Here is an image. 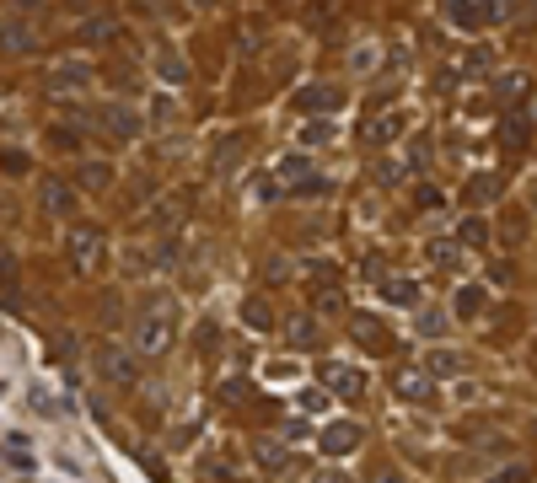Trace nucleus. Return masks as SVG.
Masks as SVG:
<instances>
[{
  "label": "nucleus",
  "instance_id": "nucleus-17",
  "mask_svg": "<svg viewBox=\"0 0 537 483\" xmlns=\"http://www.w3.org/2000/svg\"><path fill=\"white\" fill-rule=\"evenodd\" d=\"M280 182H285V188H306V182H312V162H306V156H285V162H280Z\"/></svg>",
  "mask_w": 537,
  "mask_h": 483
},
{
  "label": "nucleus",
  "instance_id": "nucleus-15",
  "mask_svg": "<svg viewBox=\"0 0 537 483\" xmlns=\"http://www.w3.org/2000/svg\"><path fill=\"white\" fill-rule=\"evenodd\" d=\"M382 296H387V301H398V306H414L419 301V285H414V280H403V274H387V280H382Z\"/></svg>",
  "mask_w": 537,
  "mask_h": 483
},
{
  "label": "nucleus",
  "instance_id": "nucleus-25",
  "mask_svg": "<svg viewBox=\"0 0 537 483\" xmlns=\"http://www.w3.org/2000/svg\"><path fill=\"white\" fill-rule=\"evenodd\" d=\"M494 193H500V182H494V178H483V172H478V178L468 182V204H489Z\"/></svg>",
  "mask_w": 537,
  "mask_h": 483
},
{
  "label": "nucleus",
  "instance_id": "nucleus-32",
  "mask_svg": "<svg viewBox=\"0 0 537 483\" xmlns=\"http://www.w3.org/2000/svg\"><path fill=\"white\" fill-rule=\"evenodd\" d=\"M430 258H435V263H452V269H457V242H435V247H430Z\"/></svg>",
  "mask_w": 537,
  "mask_h": 483
},
{
  "label": "nucleus",
  "instance_id": "nucleus-39",
  "mask_svg": "<svg viewBox=\"0 0 537 483\" xmlns=\"http://www.w3.org/2000/svg\"><path fill=\"white\" fill-rule=\"evenodd\" d=\"M527 119H532V123H537V97H532V103H527Z\"/></svg>",
  "mask_w": 537,
  "mask_h": 483
},
{
  "label": "nucleus",
  "instance_id": "nucleus-20",
  "mask_svg": "<svg viewBox=\"0 0 537 483\" xmlns=\"http://www.w3.org/2000/svg\"><path fill=\"white\" fill-rule=\"evenodd\" d=\"M478 311H483V291H478V285H462V291H457V317L473 322Z\"/></svg>",
  "mask_w": 537,
  "mask_h": 483
},
{
  "label": "nucleus",
  "instance_id": "nucleus-12",
  "mask_svg": "<svg viewBox=\"0 0 537 483\" xmlns=\"http://www.w3.org/2000/svg\"><path fill=\"white\" fill-rule=\"evenodd\" d=\"M70 210H75V188H70V182H44V215L60 221Z\"/></svg>",
  "mask_w": 537,
  "mask_h": 483
},
{
  "label": "nucleus",
  "instance_id": "nucleus-14",
  "mask_svg": "<svg viewBox=\"0 0 537 483\" xmlns=\"http://www.w3.org/2000/svg\"><path fill=\"white\" fill-rule=\"evenodd\" d=\"M103 129H114V134H119V140H134V134H140V119H134V113H129V108H103Z\"/></svg>",
  "mask_w": 537,
  "mask_h": 483
},
{
  "label": "nucleus",
  "instance_id": "nucleus-35",
  "mask_svg": "<svg viewBox=\"0 0 537 483\" xmlns=\"http://www.w3.org/2000/svg\"><path fill=\"white\" fill-rule=\"evenodd\" d=\"M527 478H532L527 468H505V473H494V478H489V483H527Z\"/></svg>",
  "mask_w": 537,
  "mask_h": 483
},
{
  "label": "nucleus",
  "instance_id": "nucleus-36",
  "mask_svg": "<svg viewBox=\"0 0 537 483\" xmlns=\"http://www.w3.org/2000/svg\"><path fill=\"white\" fill-rule=\"evenodd\" d=\"M483 11H489V22H500V16L511 11V0H483Z\"/></svg>",
  "mask_w": 537,
  "mask_h": 483
},
{
  "label": "nucleus",
  "instance_id": "nucleus-5",
  "mask_svg": "<svg viewBox=\"0 0 537 483\" xmlns=\"http://www.w3.org/2000/svg\"><path fill=\"white\" fill-rule=\"evenodd\" d=\"M403 134V113H376V119L360 129V145H371V151H382V145H393Z\"/></svg>",
  "mask_w": 537,
  "mask_h": 483
},
{
  "label": "nucleus",
  "instance_id": "nucleus-24",
  "mask_svg": "<svg viewBox=\"0 0 537 483\" xmlns=\"http://www.w3.org/2000/svg\"><path fill=\"white\" fill-rule=\"evenodd\" d=\"M108 182H114V167H103V162L81 167V188H108Z\"/></svg>",
  "mask_w": 537,
  "mask_h": 483
},
{
  "label": "nucleus",
  "instance_id": "nucleus-16",
  "mask_svg": "<svg viewBox=\"0 0 537 483\" xmlns=\"http://www.w3.org/2000/svg\"><path fill=\"white\" fill-rule=\"evenodd\" d=\"M500 145H505V151H527V119H522V113L500 119Z\"/></svg>",
  "mask_w": 537,
  "mask_h": 483
},
{
  "label": "nucleus",
  "instance_id": "nucleus-43",
  "mask_svg": "<svg viewBox=\"0 0 537 483\" xmlns=\"http://www.w3.org/2000/svg\"><path fill=\"white\" fill-rule=\"evenodd\" d=\"M22 5H27V0H22Z\"/></svg>",
  "mask_w": 537,
  "mask_h": 483
},
{
  "label": "nucleus",
  "instance_id": "nucleus-33",
  "mask_svg": "<svg viewBox=\"0 0 537 483\" xmlns=\"http://www.w3.org/2000/svg\"><path fill=\"white\" fill-rule=\"evenodd\" d=\"M483 70H489V54H483V49H473V54L462 60V75H483Z\"/></svg>",
  "mask_w": 537,
  "mask_h": 483
},
{
  "label": "nucleus",
  "instance_id": "nucleus-30",
  "mask_svg": "<svg viewBox=\"0 0 537 483\" xmlns=\"http://www.w3.org/2000/svg\"><path fill=\"white\" fill-rule=\"evenodd\" d=\"M457 355H446V350H435V355H430V360H424V370H430V376H452V370H457Z\"/></svg>",
  "mask_w": 537,
  "mask_h": 483
},
{
  "label": "nucleus",
  "instance_id": "nucleus-21",
  "mask_svg": "<svg viewBox=\"0 0 537 483\" xmlns=\"http://www.w3.org/2000/svg\"><path fill=\"white\" fill-rule=\"evenodd\" d=\"M5 49H11V54H16V49H33V33H27L22 16H5Z\"/></svg>",
  "mask_w": 537,
  "mask_h": 483
},
{
  "label": "nucleus",
  "instance_id": "nucleus-11",
  "mask_svg": "<svg viewBox=\"0 0 537 483\" xmlns=\"http://www.w3.org/2000/svg\"><path fill=\"white\" fill-rule=\"evenodd\" d=\"M522 97H527V75H522V70H505V75L494 81V103H500V108H516Z\"/></svg>",
  "mask_w": 537,
  "mask_h": 483
},
{
  "label": "nucleus",
  "instance_id": "nucleus-3",
  "mask_svg": "<svg viewBox=\"0 0 537 483\" xmlns=\"http://www.w3.org/2000/svg\"><path fill=\"white\" fill-rule=\"evenodd\" d=\"M360 440H365V429L355 419H333V424H323V435H317L323 457H350V451H360Z\"/></svg>",
  "mask_w": 537,
  "mask_h": 483
},
{
  "label": "nucleus",
  "instance_id": "nucleus-41",
  "mask_svg": "<svg viewBox=\"0 0 537 483\" xmlns=\"http://www.w3.org/2000/svg\"><path fill=\"white\" fill-rule=\"evenodd\" d=\"M532 210H537V188H532Z\"/></svg>",
  "mask_w": 537,
  "mask_h": 483
},
{
  "label": "nucleus",
  "instance_id": "nucleus-38",
  "mask_svg": "<svg viewBox=\"0 0 537 483\" xmlns=\"http://www.w3.org/2000/svg\"><path fill=\"white\" fill-rule=\"evenodd\" d=\"M371 483H403V473H398V468H382V473H376Z\"/></svg>",
  "mask_w": 537,
  "mask_h": 483
},
{
  "label": "nucleus",
  "instance_id": "nucleus-34",
  "mask_svg": "<svg viewBox=\"0 0 537 483\" xmlns=\"http://www.w3.org/2000/svg\"><path fill=\"white\" fill-rule=\"evenodd\" d=\"M317 306H323V311H344V296L328 285V291H317Z\"/></svg>",
  "mask_w": 537,
  "mask_h": 483
},
{
  "label": "nucleus",
  "instance_id": "nucleus-37",
  "mask_svg": "<svg viewBox=\"0 0 537 483\" xmlns=\"http://www.w3.org/2000/svg\"><path fill=\"white\" fill-rule=\"evenodd\" d=\"M55 145H65V151H75L81 140H75V129H55Z\"/></svg>",
  "mask_w": 537,
  "mask_h": 483
},
{
  "label": "nucleus",
  "instance_id": "nucleus-27",
  "mask_svg": "<svg viewBox=\"0 0 537 483\" xmlns=\"http://www.w3.org/2000/svg\"><path fill=\"white\" fill-rule=\"evenodd\" d=\"M183 210H188V193H178V199H167L162 210H156V226H178Z\"/></svg>",
  "mask_w": 537,
  "mask_h": 483
},
{
  "label": "nucleus",
  "instance_id": "nucleus-22",
  "mask_svg": "<svg viewBox=\"0 0 537 483\" xmlns=\"http://www.w3.org/2000/svg\"><path fill=\"white\" fill-rule=\"evenodd\" d=\"M457 237H462V247H483V242H489V221H483V215H468Z\"/></svg>",
  "mask_w": 537,
  "mask_h": 483
},
{
  "label": "nucleus",
  "instance_id": "nucleus-28",
  "mask_svg": "<svg viewBox=\"0 0 537 483\" xmlns=\"http://www.w3.org/2000/svg\"><path fill=\"white\" fill-rule=\"evenodd\" d=\"M291 344H301V350H312V344H317V328H312V317H296V322H291Z\"/></svg>",
  "mask_w": 537,
  "mask_h": 483
},
{
  "label": "nucleus",
  "instance_id": "nucleus-1",
  "mask_svg": "<svg viewBox=\"0 0 537 483\" xmlns=\"http://www.w3.org/2000/svg\"><path fill=\"white\" fill-rule=\"evenodd\" d=\"M65 252H70V263L86 274V269H97V258H103V232L97 226H70L65 232Z\"/></svg>",
  "mask_w": 537,
  "mask_h": 483
},
{
  "label": "nucleus",
  "instance_id": "nucleus-4",
  "mask_svg": "<svg viewBox=\"0 0 537 483\" xmlns=\"http://www.w3.org/2000/svg\"><path fill=\"white\" fill-rule=\"evenodd\" d=\"M134 350H140V355L173 350V322H167V317H140V322H134Z\"/></svg>",
  "mask_w": 537,
  "mask_h": 483
},
{
  "label": "nucleus",
  "instance_id": "nucleus-19",
  "mask_svg": "<svg viewBox=\"0 0 537 483\" xmlns=\"http://www.w3.org/2000/svg\"><path fill=\"white\" fill-rule=\"evenodd\" d=\"M156 70H162V81H173V86L188 81V70H183V60L173 54V49H156Z\"/></svg>",
  "mask_w": 537,
  "mask_h": 483
},
{
  "label": "nucleus",
  "instance_id": "nucleus-9",
  "mask_svg": "<svg viewBox=\"0 0 537 483\" xmlns=\"http://www.w3.org/2000/svg\"><path fill=\"white\" fill-rule=\"evenodd\" d=\"M350 333H355V344H365L371 355H387V350H393V339H387V328H382L376 317H355Z\"/></svg>",
  "mask_w": 537,
  "mask_h": 483
},
{
  "label": "nucleus",
  "instance_id": "nucleus-18",
  "mask_svg": "<svg viewBox=\"0 0 537 483\" xmlns=\"http://www.w3.org/2000/svg\"><path fill=\"white\" fill-rule=\"evenodd\" d=\"M242 317H247V328H258V333H269V328H274V311H269L264 296H253V301L242 306Z\"/></svg>",
  "mask_w": 537,
  "mask_h": 483
},
{
  "label": "nucleus",
  "instance_id": "nucleus-40",
  "mask_svg": "<svg viewBox=\"0 0 537 483\" xmlns=\"http://www.w3.org/2000/svg\"><path fill=\"white\" fill-rule=\"evenodd\" d=\"M317 483H344V478H339V473H328V478H317Z\"/></svg>",
  "mask_w": 537,
  "mask_h": 483
},
{
  "label": "nucleus",
  "instance_id": "nucleus-31",
  "mask_svg": "<svg viewBox=\"0 0 537 483\" xmlns=\"http://www.w3.org/2000/svg\"><path fill=\"white\" fill-rule=\"evenodd\" d=\"M441 328H446L441 311H424V317H419V333H424V339H441Z\"/></svg>",
  "mask_w": 537,
  "mask_h": 483
},
{
  "label": "nucleus",
  "instance_id": "nucleus-10",
  "mask_svg": "<svg viewBox=\"0 0 537 483\" xmlns=\"http://www.w3.org/2000/svg\"><path fill=\"white\" fill-rule=\"evenodd\" d=\"M296 108L301 113H328V108H339V86H301L296 92Z\"/></svg>",
  "mask_w": 537,
  "mask_h": 483
},
{
  "label": "nucleus",
  "instance_id": "nucleus-7",
  "mask_svg": "<svg viewBox=\"0 0 537 483\" xmlns=\"http://www.w3.org/2000/svg\"><path fill=\"white\" fill-rule=\"evenodd\" d=\"M441 11H446V22H452L457 33H478V27H483V16H489L478 0H446Z\"/></svg>",
  "mask_w": 537,
  "mask_h": 483
},
{
  "label": "nucleus",
  "instance_id": "nucleus-29",
  "mask_svg": "<svg viewBox=\"0 0 537 483\" xmlns=\"http://www.w3.org/2000/svg\"><path fill=\"white\" fill-rule=\"evenodd\" d=\"M258 462H264V473H285V462H291V457H285L280 446H258Z\"/></svg>",
  "mask_w": 537,
  "mask_h": 483
},
{
  "label": "nucleus",
  "instance_id": "nucleus-42",
  "mask_svg": "<svg viewBox=\"0 0 537 483\" xmlns=\"http://www.w3.org/2000/svg\"><path fill=\"white\" fill-rule=\"evenodd\" d=\"M199 5H215V0H199Z\"/></svg>",
  "mask_w": 537,
  "mask_h": 483
},
{
  "label": "nucleus",
  "instance_id": "nucleus-6",
  "mask_svg": "<svg viewBox=\"0 0 537 483\" xmlns=\"http://www.w3.org/2000/svg\"><path fill=\"white\" fill-rule=\"evenodd\" d=\"M398 398H409V403H430L435 398V376L430 370H398Z\"/></svg>",
  "mask_w": 537,
  "mask_h": 483
},
{
  "label": "nucleus",
  "instance_id": "nucleus-26",
  "mask_svg": "<svg viewBox=\"0 0 537 483\" xmlns=\"http://www.w3.org/2000/svg\"><path fill=\"white\" fill-rule=\"evenodd\" d=\"M328 140H333V123L328 119H312L301 129V145H328Z\"/></svg>",
  "mask_w": 537,
  "mask_h": 483
},
{
  "label": "nucleus",
  "instance_id": "nucleus-13",
  "mask_svg": "<svg viewBox=\"0 0 537 483\" xmlns=\"http://www.w3.org/2000/svg\"><path fill=\"white\" fill-rule=\"evenodd\" d=\"M49 86H55V92H65V86H70V92H86V86H92V70H86V64H60V70H49Z\"/></svg>",
  "mask_w": 537,
  "mask_h": 483
},
{
  "label": "nucleus",
  "instance_id": "nucleus-2",
  "mask_svg": "<svg viewBox=\"0 0 537 483\" xmlns=\"http://www.w3.org/2000/svg\"><path fill=\"white\" fill-rule=\"evenodd\" d=\"M317 381H323L333 398H360V392H365V376H360L355 365H344V360H323L317 365Z\"/></svg>",
  "mask_w": 537,
  "mask_h": 483
},
{
  "label": "nucleus",
  "instance_id": "nucleus-8",
  "mask_svg": "<svg viewBox=\"0 0 537 483\" xmlns=\"http://www.w3.org/2000/svg\"><path fill=\"white\" fill-rule=\"evenodd\" d=\"M97 370H103L114 387H134V376H140V370H134V360H129L124 350H103V355H97Z\"/></svg>",
  "mask_w": 537,
  "mask_h": 483
},
{
  "label": "nucleus",
  "instance_id": "nucleus-23",
  "mask_svg": "<svg viewBox=\"0 0 537 483\" xmlns=\"http://www.w3.org/2000/svg\"><path fill=\"white\" fill-rule=\"evenodd\" d=\"M5 451H11V468H33V446H27V435H5Z\"/></svg>",
  "mask_w": 537,
  "mask_h": 483
}]
</instances>
